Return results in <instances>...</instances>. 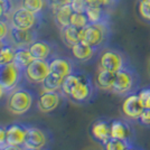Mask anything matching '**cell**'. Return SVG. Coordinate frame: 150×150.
<instances>
[{"instance_id":"cell-36","label":"cell","mask_w":150,"mask_h":150,"mask_svg":"<svg viewBox=\"0 0 150 150\" xmlns=\"http://www.w3.org/2000/svg\"><path fill=\"white\" fill-rule=\"evenodd\" d=\"M7 146V127L0 125V148Z\"/></svg>"},{"instance_id":"cell-25","label":"cell","mask_w":150,"mask_h":150,"mask_svg":"<svg viewBox=\"0 0 150 150\" xmlns=\"http://www.w3.org/2000/svg\"><path fill=\"white\" fill-rule=\"evenodd\" d=\"M15 57V46L8 42L0 50V65H5L9 63H13Z\"/></svg>"},{"instance_id":"cell-24","label":"cell","mask_w":150,"mask_h":150,"mask_svg":"<svg viewBox=\"0 0 150 150\" xmlns=\"http://www.w3.org/2000/svg\"><path fill=\"white\" fill-rule=\"evenodd\" d=\"M63 81H64V77L50 72L48 76L42 83V88L43 91H61Z\"/></svg>"},{"instance_id":"cell-23","label":"cell","mask_w":150,"mask_h":150,"mask_svg":"<svg viewBox=\"0 0 150 150\" xmlns=\"http://www.w3.org/2000/svg\"><path fill=\"white\" fill-rule=\"evenodd\" d=\"M35 58L31 55L29 47H15V57L13 64L18 66L20 69L25 71V69L30 64Z\"/></svg>"},{"instance_id":"cell-15","label":"cell","mask_w":150,"mask_h":150,"mask_svg":"<svg viewBox=\"0 0 150 150\" xmlns=\"http://www.w3.org/2000/svg\"><path fill=\"white\" fill-rule=\"evenodd\" d=\"M46 144H47V136H46V133L39 128L27 125L24 147L25 148L43 149Z\"/></svg>"},{"instance_id":"cell-16","label":"cell","mask_w":150,"mask_h":150,"mask_svg":"<svg viewBox=\"0 0 150 150\" xmlns=\"http://www.w3.org/2000/svg\"><path fill=\"white\" fill-rule=\"evenodd\" d=\"M50 67L52 73L59 75L65 79L66 76H69L71 73H73L75 71V64L69 57L55 55L50 59Z\"/></svg>"},{"instance_id":"cell-34","label":"cell","mask_w":150,"mask_h":150,"mask_svg":"<svg viewBox=\"0 0 150 150\" xmlns=\"http://www.w3.org/2000/svg\"><path fill=\"white\" fill-rule=\"evenodd\" d=\"M138 94L142 101V104L144 108H150V86L139 90Z\"/></svg>"},{"instance_id":"cell-31","label":"cell","mask_w":150,"mask_h":150,"mask_svg":"<svg viewBox=\"0 0 150 150\" xmlns=\"http://www.w3.org/2000/svg\"><path fill=\"white\" fill-rule=\"evenodd\" d=\"M13 9L11 0H0V19H9V13Z\"/></svg>"},{"instance_id":"cell-29","label":"cell","mask_w":150,"mask_h":150,"mask_svg":"<svg viewBox=\"0 0 150 150\" xmlns=\"http://www.w3.org/2000/svg\"><path fill=\"white\" fill-rule=\"evenodd\" d=\"M129 144L123 140H119L115 138H111L105 144H103V149L104 150H125Z\"/></svg>"},{"instance_id":"cell-2","label":"cell","mask_w":150,"mask_h":150,"mask_svg":"<svg viewBox=\"0 0 150 150\" xmlns=\"http://www.w3.org/2000/svg\"><path fill=\"white\" fill-rule=\"evenodd\" d=\"M140 75L138 74L137 69L132 66V64H130L115 73V81L111 92L115 95L125 98L128 95L138 93L140 90Z\"/></svg>"},{"instance_id":"cell-14","label":"cell","mask_w":150,"mask_h":150,"mask_svg":"<svg viewBox=\"0 0 150 150\" xmlns=\"http://www.w3.org/2000/svg\"><path fill=\"white\" fill-rule=\"evenodd\" d=\"M91 136L96 142L102 146L105 144L111 138V121L106 119H98L91 127Z\"/></svg>"},{"instance_id":"cell-42","label":"cell","mask_w":150,"mask_h":150,"mask_svg":"<svg viewBox=\"0 0 150 150\" xmlns=\"http://www.w3.org/2000/svg\"><path fill=\"white\" fill-rule=\"evenodd\" d=\"M24 150H42V149H35V148H25V147H24Z\"/></svg>"},{"instance_id":"cell-12","label":"cell","mask_w":150,"mask_h":150,"mask_svg":"<svg viewBox=\"0 0 150 150\" xmlns=\"http://www.w3.org/2000/svg\"><path fill=\"white\" fill-rule=\"evenodd\" d=\"M63 94L61 91H43L37 101V108L40 112L50 113L57 109Z\"/></svg>"},{"instance_id":"cell-32","label":"cell","mask_w":150,"mask_h":150,"mask_svg":"<svg viewBox=\"0 0 150 150\" xmlns=\"http://www.w3.org/2000/svg\"><path fill=\"white\" fill-rule=\"evenodd\" d=\"M10 23L9 19H0V39L9 40V33H10Z\"/></svg>"},{"instance_id":"cell-37","label":"cell","mask_w":150,"mask_h":150,"mask_svg":"<svg viewBox=\"0 0 150 150\" xmlns=\"http://www.w3.org/2000/svg\"><path fill=\"white\" fill-rule=\"evenodd\" d=\"M71 2H72V0H48V5L52 9L64 6V5H69Z\"/></svg>"},{"instance_id":"cell-13","label":"cell","mask_w":150,"mask_h":150,"mask_svg":"<svg viewBox=\"0 0 150 150\" xmlns=\"http://www.w3.org/2000/svg\"><path fill=\"white\" fill-rule=\"evenodd\" d=\"M100 52L101 50H99L98 48H95L84 42H80L71 47V53L74 57V59L80 63L91 62L96 56H99Z\"/></svg>"},{"instance_id":"cell-22","label":"cell","mask_w":150,"mask_h":150,"mask_svg":"<svg viewBox=\"0 0 150 150\" xmlns=\"http://www.w3.org/2000/svg\"><path fill=\"white\" fill-rule=\"evenodd\" d=\"M114 81H115V73L109 72L105 69H98V72L95 75V80H94V83H95L98 88L111 92Z\"/></svg>"},{"instance_id":"cell-26","label":"cell","mask_w":150,"mask_h":150,"mask_svg":"<svg viewBox=\"0 0 150 150\" xmlns=\"http://www.w3.org/2000/svg\"><path fill=\"white\" fill-rule=\"evenodd\" d=\"M45 0H21V7L34 13L42 15L45 8Z\"/></svg>"},{"instance_id":"cell-43","label":"cell","mask_w":150,"mask_h":150,"mask_svg":"<svg viewBox=\"0 0 150 150\" xmlns=\"http://www.w3.org/2000/svg\"><path fill=\"white\" fill-rule=\"evenodd\" d=\"M149 74H150V63H149Z\"/></svg>"},{"instance_id":"cell-44","label":"cell","mask_w":150,"mask_h":150,"mask_svg":"<svg viewBox=\"0 0 150 150\" xmlns=\"http://www.w3.org/2000/svg\"><path fill=\"white\" fill-rule=\"evenodd\" d=\"M0 150H4V149H2V148H0Z\"/></svg>"},{"instance_id":"cell-4","label":"cell","mask_w":150,"mask_h":150,"mask_svg":"<svg viewBox=\"0 0 150 150\" xmlns=\"http://www.w3.org/2000/svg\"><path fill=\"white\" fill-rule=\"evenodd\" d=\"M98 58V66L101 69L117 73L125 67L129 66L131 63L127 54L122 50L114 47H105L100 52Z\"/></svg>"},{"instance_id":"cell-9","label":"cell","mask_w":150,"mask_h":150,"mask_svg":"<svg viewBox=\"0 0 150 150\" xmlns=\"http://www.w3.org/2000/svg\"><path fill=\"white\" fill-rule=\"evenodd\" d=\"M37 38L36 29H20L16 27H10L9 42L15 47H29Z\"/></svg>"},{"instance_id":"cell-18","label":"cell","mask_w":150,"mask_h":150,"mask_svg":"<svg viewBox=\"0 0 150 150\" xmlns=\"http://www.w3.org/2000/svg\"><path fill=\"white\" fill-rule=\"evenodd\" d=\"M26 128L27 125L19 123L7 125V144L24 147L26 139Z\"/></svg>"},{"instance_id":"cell-3","label":"cell","mask_w":150,"mask_h":150,"mask_svg":"<svg viewBox=\"0 0 150 150\" xmlns=\"http://www.w3.org/2000/svg\"><path fill=\"white\" fill-rule=\"evenodd\" d=\"M112 35L111 23H100V24H88L83 31L84 43L93 46L99 50L108 47Z\"/></svg>"},{"instance_id":"cell-21","label":"cell","mask_w":150,"mask_h":150,"mask_svg":"<svg viewBox=\"0 0 150 150\" xmlns=\"http://www.w3.org/2000/svg\"><path fill=\"white\" fill-rule=\"evenodd\" d=\"M73 13L74 11H73L71 5H64V6L57 7V8L53 9L54 21L58 26L59 29L71 25V17H72Z\"/></svg>"},{"instance_id":"cell-10","label":"cell","mask_w":150,"mask_h":150,"mask_svg":"<svg viewBox=\"0 0 150 150\" xmlns=\"http://www.w3.org/2000/svg\"><path fill=\"white\" fill-rule=\"evenodd\" d=\"M111 134H112V138L123 140L128 144H134V140H136L134 130L132 129L131 125L127 120H111Z\"/></svg>"},{"instance_id":"cell-39","label":"cell","mask_w":150,"mask_h":150,"mask_svg":"<svg viewBox=\"0 0 150 150\" xmlns=\"http://www.w3.org/2000/svg\"><path fill=\"white\" fill-rule=\"evenodd\" d=\"M125 150H144V149H142L140 146H137L136 144H129Z\"/></svg>"},{"instance_id":"cell-6","label":"cell","mask_w":150,"mask_h":150,"mask_svg":"<svg viewBox=\"0 0 150 150\" xmlns=\"http://www.w3.org/2000/svg\"><path fill=\"white\" fill-rule=\"evenodd\" d=\"M24 79V71L13 63L0 65V86L6 93H11L13 90L19 88Z\"/></svg>"},{"instance_id":"cell-17","label":"cell","mask_w":150,"mask_h":150,"mask_svg":"<svg viewBox=\"0 0 150 150\" xmlns=\"http://www.w3.org/2000/svg\"><path fill=\"white\" fill-rule=\"evenodd\" d=\"M31 55L35 59H45L50 61L52 57L55 56L54 54V46L52 43L44 39H36L29 46Z\"/></svg>"},{"instance_id":"cell-19","label":"cell","mask_w":150,"mask_h":150,"mask_svg":"<svg viewBox=\"0 0 150 150\" xmlns=\"http://www.w3.org/2000/svg\"><path fill=\"white\" fill-rule=\"evenodd\" d=\"M83 31L84 28H77L72 25L64 27L61 29V37L63 43L71 48L72 46L83 40Z\"/></svg>"},{"instance_id":"cell-35","label":"cell","mask_w":150,"mask_h":150,"mask_svg":"<svg viewBox=\"0 0 150 150\" xmlns=\"http://www.w3.org/2000/svg\"><path fill=\"white\" fill-rule=\"evenodd\" d=\"M138 123L146 127H150V108H144V112L141 113L140 118L138 119Z\"/></svg>"},{"instance_id":"cell-1","label":"cell","mask_w":150,"mask_h":150,"mask_svg":"<svg viewBox=\"0 0 150 150\" xmlns=\"http://www.w3.org/2000/svg\"><path fill=\"white\" fill-rule=\"evenodd\" d=\"M96 88L90 75L75 69L64 79L61 92L75 104H86L95 98Z\"/></svg>"},{"instance_id":"cell-20","label":"cell","mask_w":150,"mask_h":150,"mask_svg":"<svg viewBox=\"0 0 150 150\" xmlns=\"http://www.w3.org/2000/svg\"><path fill=\"white\" fill-rule=\"evenodd\" d=\"M86 16L88 18L90 24H100V23H111L110 11L102 7L92 6L88 5L86 8Z\"/></svg>"},{"instance_id":"cell-27","label":"cell","mask_w":150,"mask_h":150,"mask_svg":"<svg viewBox=\"0 0 150 150\" xmlns=\"http://www.w3.org/2000/svg\"><path fill=\"white\" fill-rule=\"evenodd\" d=\"M90 24L85 13H73L71 17V25L77 28H85Z\"/></svg>"},{"instance_id":"cell-5","label":"cell","mask_w":150,"mask_h":150,"mask_svg":"<svg viewBox=\"0 0 150 150\" xmlns=\"http://www.w3.org/2000/svg\"><path fill=\"white\" fill-rule=\"evenodd\" d=\"M34 102V96L29 90L25 88H17L11 93H9L7 100L8 111L16 115L25 114L30 110Z\"/></svg>"},{"instance_id":"cell-33","label":"cell","mask_w":150,"mask_h":150,"mask_svg":"<svg viewBox=\"0 0 150 150\" xmlns=\"http://www.w3.org/2000/svg\"><path fill=\"white\" fill-rule=\"evenodd\" d=\"M69 5L74 13H85L88 7V0H72Z\"/></svg>"},{"instance_id":"cell-28","label":"cell","mask_w":150,"mask_h":150,"mask_svg":"<svg viewBox=\"0 0 150 150\" xmlns=\"http://www.w3.org/2000/svg\"><path fill=\"white\" fill-rule=\"evenodd\" d=\"M138 11L141 19L150 24V0H139Z\"/></svg>"},{"instance_id":"cell-8","label":"cell","mask_w":150,"mask_h":150,"mask_svg":"<svg viewBox=\"0 0 150 150\" xmlns=\"http://www.w3.org/2000/svg\"><path fill=\"white\" fill-rule=\"evenodd\" d=\"M50 73V61L45 59H34L24 71L25 79L33 84H42Z\"/></svg>"},{"instance_id":"cell-7","label":"cell","mask_w":150,"mask_h":150,"mask_svg":"<svg viewBox=\"0 0 150 150\" xmlns=\"http://www.w3.org/2000/svg\"><path fill=\"white\" fill-rule=\"evenodd\" d=\"M9 23L10 26L20 29H36L40 24V15L31 13L24 7H20L11 13Z\"/></svg>"},{"instance_id":"cell-40","label":"cell","mask_w":150,"mask_h":150,"mask_svg":"<svg viewBox=\"0 0 150 150\" xmlns=\"http://www.w3.org/2000/svg\"><path fill=\"white\" fill-rule=\"evenodd\" d=\"M8 42H9V40H2V39H0V50H1V48L5 46V44L8 43Z\"/></svg>"},{"instance_id":"cell-38","label":"cell","mask_w":150,"mask_h":150,"mask_svg":"<svg viewBox=\"0 0 150 150\" xmlns=\"http://www.w3.org/2000/svg\"><path fill=\"white\" fill-rule=\"evenodd\" d=\"M4 150H24V147H18V146H9L7 144L5 148H2Z\"/></svg>"},{"instance_id":"cell-11","label":"cell","mask_w":150,"mask_h":150,"mask_svg":"<svg viewBox=\"0 0 150 150\" xmlns=\"http://www.w3.org/2000/svg\"><path fill=\"white\" fill-rule=\"evenodd\" d=\"M144 106L138 93L125 96V101L122 103V113L125 114V117L128 120H130V121L137 120L138 121L141 113L144 112Z\"/></svg>"},{"instance_id":"cell-41","label":"cell","mask_w":150,"mask_h":150,"mask_svg":"<svg viewBox=\"0 0 150 150\" xmlns=\"http://www.w3.org/2000/svg\"><path fill=\"white\" fill-rule=\"evenodd\" d=\"M5 93H6V92H5V90L0 86V100L2 99V96H4V94H5Z\"/></svg>"},{"instance_id":"cell-30","label":"cell","mask_w":150,"mask_h":150,"mask_svg":"<svg viewBox=\"0 0 150 150\" xmlns=\"http://www.w3.org/2000/svg\"><path fill=\"white\" fill-rule=\"evenodd\" d=\"M119 1L120 0H88V4L92 6L102 7L106 10L111 11L119 4Z\"/></svg>"}]
</instances>
